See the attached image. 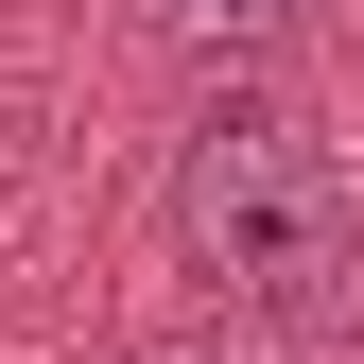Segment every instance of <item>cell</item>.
Listing matches in <instances>:
<instances>
[{
    "label": "cell",
    "instance_id": "cell-1",
    "mask_svg": "<svg viewBox=\"0 0 364 364\" xmlns=\"http://www.w3.org/2000/svg\"><path fill=\"white\" fill-rule=\"evenodd\" d=\"M173 243H191V278L243 312V330L278 347H347L364 330V173L312 105L278 87H225L191 122V156H173Z\"/></svg>",
    "mask_w": 364,
    "mask_h": 364
},
{
    "label": "cell",
    "instance_id": "cell-2",
    "mask_svg": "<svg viewBox=\"0 0 364 364\" xmlns=\"http://www.w3.org/2000/svg\"><path fill=\"white\" fill-rule=\"evenodd\" d=\"M139 18L173 35V53H225V70H243V53H278V35H312V0H139Z\"/></svg>",
    "mask_w": 364,
    "mask_h": 364
}]
</instances>
